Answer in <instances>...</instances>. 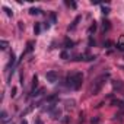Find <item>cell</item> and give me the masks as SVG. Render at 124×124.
<instances>
[{"label": "cell", "instance_id": "6da1fadb", "mask_svg": "<svg viewBox=\"0 0 124 124\" xmlns=\"http://www.w3.org/2000/svg\"><path fill=\"white\" fill-rule=\"evenodd\" d=\"M82 80H83L82 73L76 72V73H72V75L67 76L66 83H67V86H70L72 89H76V91H78V89H80V86H82Z\"/></svg>", "mask_w": 124, "mask_h": 124}, {"label": "cell", "instance_id": "7a4b0ae2", "mask_svg": "<svg viewBox=\"0 0 124 124\" xmlns=\"http://www.w3.org/2000/svg\"><path fill=\"white\" fill-rule=\"evenodd\" d=\"M108 76H109L108 73H107V75H101V76L93 82V88H92V93H93V95H96V93L99 92V89H101V88H102V85H104V80H105Z\"/></svg>", "mask_w": 124, "mask_h": 124}, {"label": "cell", "instance_id": "3957f363", "mask_svg": "<svg viewBox=\"0 0 124 124\" xmlns=\"http://www.w3.org/2000/svg\"><path fill=\"white\" fill-rule=\"evenodd\" d=\"M45 79H47L50 83H55V82L58 80V75H57V72L50 70V72H47V73H45Z\"/></svg>", "mask_w": 124, "mask_h": 124}, {"label": "cell", "instance_id": "277c9868", "mask_svg": "<svg viewBox=\"0 0 124 124\" xmlns=\"http://www.w3.org/2000/svg\"><path fill=\"white\" fill-rule=\"evenodd\" d=\"M80 19H82V16H76V18H75V21L72 22V25L67 28V31H73V29H76V26H78V23H79V21H80Z\"/></svg>", "mask_w": 124, "mask_h": 124}, {"label": "cell", "instance_id": "5b68a950", "mask_svg": "<svg viewBox=\"0 0 124 124\" xmlns=\"http://www.w3.org/2000/svg\"><path fill=\"white\" fill-rule=\"evenodd\" d=\"M37 86H38V78H37V76H34V78H32V89H31V96L35 93V88H37Z\"/></svg>", "mask_w": 124, "mask_h": 124}, {"label": "cell", "instance_id": "8992f818", "mask_svg": "<svg viewBox=\"0 0 124 124\" xmlns=\"http://www.w3.org/2000/svg\"><path fill=\"white\" fill-rule=\"evenodd\" d=\"M64 48H73L75 47V41H72V39H69V38H66L64 39Z\"/></svg>", "mask_w": 124, "mask_h": 124}, {"label": "cell", "instance_id": "52a82bcc", "mask_svg": "<svg viewBox=\"0 0 124 124\" xmlns=\"http://www.w3.org/2000/svg\"><path fill=\"white\" fill-rule=\"evenodd\" d=\"M112 105H115V107L124 109V101H121V99H114V101H112Z\"/></svg>", "mask_w": 124, "mask_h": 124}, {"label": "cell", "instance_id": "ba28073f", "mask_svg": "<svg viewBox=\"0 0 124 124\" xmlns=\"http://www.w3.org/2000/svg\"><path fill=\"white\" fill-rule=\"evenodd\" d=\"M102 28H104V31H109V29H111V22L107 21V19H104V22H102Z\"/></svg>", "mask_w": 124, "mask_h": 124}, {"label": "cell", "instance_id": "9c48e42d", "mask_svg": "<svg viewBox=\"0 0 124 124\" xmlns=\"http://www.w3.org/2000/svg\"><path fill=\"white\" fill-rule=\"evenodd\" d=\"M117 50L124 51V37H121V38H120V42L117 44Z\"/></svg>", "mask_w": 124, "mask_h": 124}, {"label": "cell", "instance_id": "30bf717a", "mask_svg": "<svg viewBox=\"0 0 124 124\" xmlns=\"http://www.w3.org/2000/svg\"><path fill=\"white\" fill-rule=\"evenodd\" d=\"M29 13H31V15H39V13H42V10L38 9V8H31V9H29Z\"/></svg>", "mask_w": 124, "mask_h": 124}, {"label": "cell", "instance_id": "8fae6325", "mask_svg": "<svg viewBox=\"0 0 124 124\" xmlns=\"http://www.w3.org/2000/svg\"><path fill=\"white\" fill-rule=\"evenodd\" d=\"M57 98H58V95H57V93H53V95H50V96L47 98V102L54 104V101H57Z\"/></svg>", "mask_w": 124, "mask_h": 124}, {"label": "cell", "instance_id": "7c38bea8", "mask_svg": "<svg viewBox=\"0 0 124 124\" xmlns=\"http://www.w3.org/2000/svg\"><path fill=\"white\" fill-rule=\"evenodd\" d=\"M32 50H34V41H29L26 44V53H31Z\"/></svg>", "mask_w": 124, "mask_h": 124}, {"label": "cell", "instance_id": "4fadbf2b", "mask_svg": "<svg viewBox=\"0 0 124 124\" xmlns=\"http://www.w3.org/2000/svg\"><path fill=\"white\" fill-rule=\"evenodd\" d=\"M13 64H15V54L12 53V54H10V61H9V64H8V67H6V69L9 70V67H10V66H13Z\"/></svg>", "mask_w": 124, "mask_h": 124}, {"label": "cell", "instance_id": "5bb4252c", "mask_svg": "<svg viewBox=\"0 0 124 124\" xmlns=\"http://www.w3.org/2000/svg\"><path fill=\"white\" fill-rule=\"evenodd\" d=\"M34 32H35V35H38V34L41 32V23H35V26H34Z\"/></svg>", "mask_w": 124, "mask_h": 124}, {"label": "cell", "instance_id": "9a60e30c", "mask_svg": "<svg viewBox=\"0 0 124 124\" xmlns=\"http://www.w3.org/2000/svg\"><path fill=\"white\" fill-rule=\"evenodd\" d=\"M96 28H98V25H96V23L93 22V23H92V25L89 26V29H88V32H89V34H92V32H95V31H96Z\"/></svg>", "mask_w": 124, "mask_h": 124}, {"label": "cell", "instance_id": "2e32d148", "mask_svg": "<svg viewBox=\"0 0 124 124\" xmlns=\"http://www.w3.org/2000/svg\"><path fill=\"white\" fill-rule=\"evenodd\" d=\"M112 85H114V88H115V89H118V91H121V89L124 88L121 82H112Z\"/></svg>", "mask_w": 124, "mask_h": 124}, {"label": "cell", "instance_id": "e0dca14e", "mask_svg": "<svg viewBox=\"0 0 124 124\" xmlns=\"http://www.w3.org/2000/svg\"><path fill=\"white\" fill-rule=\"evenodd\" d=\"M8 45H9V42H8V41H5V39L0 41V48H2V50H6V48H8Z\"/></svg>", "mask_w": 124, "mask_h": 124}, {"label": "cell", "instance_id": "ac0fdd59", "mask_svg": "<svg viewBox=\"0 0 124 124\" xmlns=\"http://www.w3.org/2000/svg\"><path fill=\"white\" fill-rule=\"evenodd\" d=\"M3 10L6 12V15H8V16H13V12H12V9H9L8 6H3Z\"/></svg>", "mask_w": 124, "mask_h": 124}, {"label": "cell", "instance_id": "d6986e66", "mask_svg": "<svg viewBox=\"0 0 124 124\" xmlns=\"http://www.w3.org/2000/svg\"><path fill=\"white\" fill-rule=\"evenodd\" d=\"M50 19H51V22H53V23H55V22H57V15H55V12H51V13H50Z\"/></svg>", "mask_w": 124, "mask_h": 124}, {"label": "cell", "instance_id": "ffe728a7", "mask_svg": "<svg viewBox=\"0 0 124 124\" xmlns=\"http://www.w3.org/2000/svg\"><path fill=\"white\" fill-rule=\"evenodd\" d=\"M95 58H96L95 55H83V61H92Z\"/></svg>", "mask_w": 124, "mask_h": 124}, {"label": "cell", "instance_id": "44dd1931", "mask_svg": "<svg viewBox=\"0 0 124 124\" xmlns=\"http://www.w3.org/2000/svg\"><path fill=\"white\" fill-rule=\"evenodd\" d=\"M66 5H67L69 8H72V9H76V8H78V5H76L75 2H66Z\"/></svg>", "mask_w": 124, "mask_h": 124}, {"label": "cell", "instance_id": "7402d4cb", "mask_svg": "<svg viewBox=\"0 0 124 124\" xmlns=\"http://www.w3.org/2000/svg\"><path fill=\"white\" fill-rule=\"evenodd\" d=\"M51 115H53V118H58V117H60V111H58V109L51 111Z\"/></svg>", "mask_w": 124, "mask_h": 124}, {"label": "cell", "instance_id": "603a6c76", "mask_svg": "<svg viewBox=\"0 0 124 124\" xmlns=\"http://www.w3.org/2000/svg\"><path fill=\"white\" fill-rule=\"evenodd\" d=\"M102 13H104V15H108V13H109V8H108V6H107V8L102 6Z\"/></svg>", "mask_w": 124, "mask_h": 124}, {"label": "cell", "instance_id": "cb8c5ba5", "mask_svg": "<svg viewBox=\"0 0 124 124\" xmlns=\"http://www.w3.org/2000/svg\"><path fill=\"white\" fill-rule=\"evenodd\" d=\"M6 118H8V112H6V111H2V120L5 121Z\"/></svg>", "mask_w": 124, "mask_h": 124}, {"label": "cell", "instance_id": "d4e9b609", "mask_svg": "<svg viewBox=\"0 0 124 124\" xmlns=\"http://www.w3.org/2000/svg\"><path fill=\"white\" fill-rule=\"evenodd\" d=\"M67 57H69V54H67L66 51H63V53H61V58H64V60H66Z\"/></svg>", "mask_w": 124, "mask_h": 124}, {"label": "cell", "instance_id": "484cf974", "mask_svg": "<svg viewBox=\"0 0 124 124\" xmlns=\"http://www.w3.org/2000/svg\"><path fill=\"white\" fill-rule=\"evenodd\" d=\"M10 95H12V98L16 96V88H12V93H10Z\"/></svg>", "mask_w": 124, "mask_h": 124}, {"label": "cell", "instance_id": "4316f807", "mask_svg": "<svg viewBox=\"0 0 124 124\" xmlns=\"http://www.w3.org/2000/svg\"><path fill=\"white\" fill-rule=\"evenodd\" d=\"M92 45H95V41L92 38H89V47H92Z\"/></svg>", "mask_w": 124, "mask_h": 124}, {"label": "cell", "instance_id": "83f0119b", "mask_svg": "<svg viewBox=\"0 0 124 124\" xmlns=\"http://www.w3.org/2000/svg\"><path fill=\"white\" fill-rule=\"evenodd\" d=\"M99 123V118H92V124H98Z\"/></svg>", "mask_w": 124, "mask_h": 124}, {"label": "cell", "instance_id": "f1b7e54d", "mask_svg": "<svg viewBox=\"0 0 124 124\" xmlns=\"http://www.w3.org/2000/svg\"><path fill=\"white\" fill-rule=\"evenodd\" d=\"M18 26H19V29H21V31L25 28V26H23V22H19V25H18Z\"/></svg>", "mask_w": 124, "mask_h": 124}, {"label": "cell", "instance_id": "f546056e", "mask_svg": "<svg viewBox=\"0 0 124 124\" xmlns=\"http://www.w3.org/2000/svg\"><path fill=\"white\" fill-rule=\"evenodd\" d=\"M35 124H42V120H41V118H37V120H35Z\"/></svg>", "mask_w": 124, "mask_h": 124}, {"label": "cell", "instance_id": "4dcf8cb0", "mask_svg": "<svg viewBox=\"0 0 124 124\" xmlns=\"http://www.w3.org/2000/svg\"><path fill=\"white\" fill-rule=\"evenodd\" d=\"M69 121H70V120H69V117H66V118H63V123H64V124H67Z\"/></svg>", "mask_w": 124, "mask_h": 124}, {"label": "cell", "instance_id": "1f68e13d", "mask_svg": "<svg viewBox=\"0 0 124 124\" xmlns=\"http://www.w3.org/2000/svg\"><path fill=\"white\" fill-rule=\"evenodd\" d=\"M105 45H107V47H111V45H112V42H111V41H107V42H105Z\"/></svg>", "mask_w": 124, "mask_h": 124}, {"label": "cell", "instance_id": "d6a6232c", "mask_svg": "<svg viewBox=\"0 0 124 124\" xmlns=\"http://www.w3.org/2000/svg\"><path fill=\"white\" fill-rule=\"evenodd\" d=\"M21 124H28V121H26V120H22V121H21Z\"/></svg>", "mask_w": 124, "mask_h": 124}]
</instances>
